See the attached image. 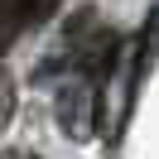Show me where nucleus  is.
<instances>
[{
  "label": "nucleus",
  "mask_w": 159,
  "mask_h": 159,
  "mask_svg": "<svg viewBox=\"0 0 159 159\" xmlns=\"http://www.w3.org/2000/svg\"><path fill=\"white\" fill-rule=\"evenodd\" d=\"M10 116H15V82L10 72H0V130L10 125Z\"/></svg>",
  "instance_id": "nucleus-4"
},
{
  "label": "nucleus",
  "mask_w": 159,
  "mask_h": 159,
  "mask_svg": "<svg viewBox=\"0 0 159 159\" xmlns=\"http://www.w3.org/2000/svg\"><path fill=\"white\" fill-rule=\"evenodd\" d=\"M130 48V77H135V87L149 77V68L159 63V0L149 5V15H145V24H140V34L125 43Z\"/></svg>",
  "instance_id": "nucleus-2"
},
{
  "label": "nucleus",
  "mask_w": 159,
  "mask_h": 159,
  "mask_svg": "<svg viewBox=\"0 0 159 159\" xmlns=\"http://www.w3.org/2000/svg\"><path fill=\"white\" fill-rule=\"evenodd\" d=\"M5 159H20V154H5Z\"/></svg>",
  "instance_id": "nucleus-6"
},
{
  "label": "nucleus",
  "mask_w": 159,
  "mask_h": 159,
  "mask_svg": "<svg viewBox=\"0 0 159 159\" xmlns=\"http://www.w3.org/2000/svg\"><path fill=\"white\" fill-rule=\"evenodd\" d=\"M53 111H58V125H63L68 140H92L97 135V82L87 72H72L58 87Z\"/></svg>",
  "instance_id": "nucleus-1"
},
{
  "label": "nucleus",
  "mask_w": 159,
  "mask_h": 159,
  "mask_svg": "<svg viewBox=\"0 0 159 159\" xmlns=\"http://www.w3.org/2000/svg\"><path fill=\"white\" fill-rule=\"evenodd\" d=\"M53 5H58V0H34V15L43 20V15H53Z\"/></svg>",
  "instance_id": "nucleus-5"
},
{
  "label": "nucleus",
  "mask_w": 159,
  "mask_h": 159,
  "mask_svg": "<svg viewBox=\"0 0 159 159\" xmlns=\"http://www.w3.org/2000/svg\"><path fill=\"white\" fill-rule=\"evenodd\" d=\"M29 20H34V0H0V58L10 53V43L20 39Z\"/></svg>",
  "instance_id": "nucleus-3"
}]
</instances>
